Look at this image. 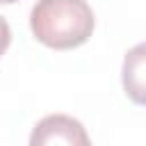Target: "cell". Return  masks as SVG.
I'll use <instances>...</instances> for the list:
<instances>
[{"label":"cell","mask_w":146,"mask_h":146,"mask_svg":"<svg viewBox=\"0 0 146 146\" xmlns=\"http://www.w3.org/2000/svg\"><path fill=\"white\" fill-rule=\"evenodd\" d=\"M9 43H11V30H9V23L5 21V16H0V55H5Z\"/></svg>","instance_id":"4"},{"label":"cell","mask_w":146,"mask_h":146,"mask_svg":"<svg viewBox=\"0 0 146 146\" xmlns=\"http://www.w3.org/2000/svg\"><path fill=\"white\" fill-rule=\"evenodd\" d=\"M14 2H18V0H0V5H14Z\"/></svg>","instance_id":"5"},{"label":"cell","mask_w":146,"mask_h":146,"mask_svg":"<svg viewBox=\"0 0 146 146\" xmlns=\"http://www.w3.org/2000/svg\"><path fill=\"white\" fill-rule=\"evenodd\" d=\"M94 11L87 0H36L30 27L36 41L55 50L82 46L94 32Z\"/></svg>","instance_id":"1"},{"label":"cell","mask_w":146,"mask_h":146,"mask_svg":"<svg viewBox=\"0 0 146 146\" xmlns=\"http://www.w3.org/2000/svg\"><path fill=\"white\" fill-rule=\"evenodd\" d=\"M121 80L125 96L137 105H146V41L125 52Z\"/></svg>","instance_id":"3"},{"label":"cell","mask_w":146,"mask_h":146,"mask_svg":"<svg viewBox=\"0 0 146 146\" xmlns=\"http://www.w3.org/2000/svg\"><path fill=\"white\" fill-rule=\"evenodd\" d=\"M30 146H91L84 125L68 114H48L30 132Z\"/></svg>","instance_id":"2"}]
</instances>
